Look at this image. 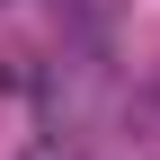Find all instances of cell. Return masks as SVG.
Instances as JSON below:
<instances>
[]
</instances>
